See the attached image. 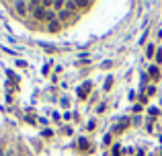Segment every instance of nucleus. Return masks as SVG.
Listing matches in <instances>:
<instances>
[{"mask_svg":"<svg viewBox=\"0 0 162 156\" xmlns=\"http://www.w3.org/2000/svg\"><path fill=\"white\" fill-rule=\"evenodd\" d=\"M88 90H90V82H84V86L78 88V97L80 99H86V97H88Z\"/></svg>","mask_w":162,"mask_h":156,"instance_id":"nucleus-1","label":"nucleus"},{"mask_svg":"<svg viewBox=\"0 0 162 156\" xmlns=\"http://www.w3.org/2000/svg\"><path fill=\"white\" fill-rule=\"evenodd\" d=\"M156 62H162V49H158V51H156Z\"/></svg>","mask_w":162,"mask_h":156,"instance_id":"nucleus-6","label":"nucleus"},{"mask_svg":"<svg viewBox=\"0 0 162 156\" xmlns=\"http://www.w3.org/2000/svg\"><path fill=\"white\" fill-rule=\"evenodd\" d=\"M111 84H113V78H107V82H105V88H111Z\"/></svg>","mask_w":162,"mask_h":156,"instance_id":"nucleus-7","label":"nucleus"},{"mask_svg":"<svg viewBox=\"0 0 162 156\" xmlns=\"http://www.w3.org/2000/svg\"><path fill=\"white\" fill-rule=\"evenodd\" d=\"M0 156H4V152H2V150H0Z\"/></svg>","mask_w":162,"mask_h":156,"instance_id":"nucleus-8","label":"nucleus"},{"mask_svg":"<svg viewBox=\"0 0 162 156\" xmlns=\"http://www.w3.org/2000/svg\"><path fill=\"white\" fill-rule=\"evenodd\" d=\"M60 29V23L58 21H51V23H49V31H58Z\"/></svg>","mask_w":162,"mask_h":156,"instance_id":"nucleus-3","label":"nucleus"},{"mask_svg":"<svg viewBox=\"0 0 162 156\" xmlns=\"http://www.w3.org/2000/svg\"><path fill=\"white\" fill-rule=\"evenodd\" d=\"M150 74H152V78H154V80H158V78H160V72H158V68H156V66H152V68H150Z\"/></svg>","mask_w":162,"mask_h":156,"instance_id":"nucleus-2","label":"nucleus"},{"mask_svg":"<svg viewBox=\"0 0 162 156\" xmlns=\"http://www.w3.org/2000/svg\"><path fill=\"white\" fill-rule=\"evenodd\" d=\"M80 150H88V144H86V140H80Z\"/></svg>","mask_w":162,"mask_h":156,"instance_id":"nucleus-5","label":"nucleus"},{"mask_svg":"<svg viewBox=\"0 0 162 156\" xmlns=\"http://www.w3.org/2000/svg\"><path fill=\"white\" fill-rule=\"evenodd\" d=\"M17 8H19V15H25V2H17Z\"/></svg>","mask_w":162,"mask_h":156,"instance_id":"nucleus-4","label":"nucleus"}]
</instances>
